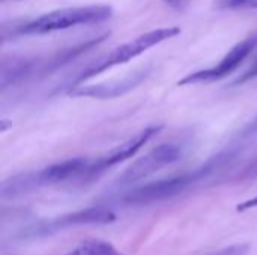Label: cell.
I'll list each match as a JSON object with an SVG mask.
<instances>
[{
  "label": "cell",
  "mask_w": 257,
  "mask_h": 255,
  "mask_svg": "<svg viewBox=\"0 0 257 255\" xmlns=\"http://www.w3.org/2000/svg\"><path fill=\"white\" fill-rule=\"evenodd\" d=\"M89 165H90L89 159L74 158V159H66L63 162L53 164L36 173H27V174L11 177L2 183V197L12 198L30 192L33 189H38L41 186L57 185L68 180H84Z\"/></svg>",
  "instance_id": "1"
},
{
  "label": "cell",
  "mask_w": 257,
  "mask_h": 255,
  "mask_svg": "<svg viewBox=\"0 0 257 255\" xmlns=\"http://www.w3.org/2000/svg\"><path fill=\"white\" fill-rule=\"evenodd\" d=\"M113 9L108 5H86L74 8H62L47 12L21 26L23 35H47L59 30H66L77 26L99 24L110 20Z\"/></svg>",
  "instance_id": "2"
},
{
  "label": "cell",
  "mask_w": 257,
  "mask_h": 255,
  "mask_svg": "<svg viewBox=\"0 0 257 255\" xmlns=\"http://www.w3.org/2000/svg\"><path fill=\"white\" fill-rule=\"evenodd\" d=\"M181 33V29L173 26V27H163V29H155L151 32H146L119 47H116L114 50H111L107 56H104L102 59L96 60L95 63L89 65L74 81V86L77 84H83L84 81L114 68L119 65H125L130 60L139 57L140 54L146 53L148 50H151L155 45H160L161 42H166L172 38H176Z\"/></svg>",
  "instance_id": "3"
},
{
  "label": "cell",
  "mask_w": 257,
  "mask_h": 255,
  "mask_svg": "<svg viewBox=\"0 0 257 255\" xmlns=\"http://www.w3.org/2000/svg\"><path fill=\"white\" fill-rule=\"evenodd\" d=\"M214 168H215V164L208 162L202 168H197L191 173H184L179 176H173L169 179H163V180H157V182L139 186L130 191L123 197V203L130 206H143V204H152V203L173 198L179 195L181 192L187 191L196 182L205 179Z\"/></svg>",
  "instance_id": "4"
},
{
  "label": "cell",
  "mask_w": 257,
  "mask_h": 255,
  "mask_svg": "<svg viewBox=\"0 0 257 255\" xmlns=\"http://www.w3.org/2000/svg\"><path fill=\"white\" fill-rule=\"evenodd\" d=\"M114 219H116L114 212L105 207H89V209L69 212L62 216L33 224L24 231V234L29 237H44V236H51V234H56L57 231L72 228V227L92 225V224H110Z\"/></svg>",
  "instance_id": "5"
},
{
  "label": "cell",
  "mask_w": 257,
  "mask_h": 255,
  "mask_svg": "<svg viewBox=\"0 0 257 255\" xmlns=\"http://www.w3.org/2000/svg\"><path fill=\"white\" fill-rule=\"evenodd\" d=\"M254 45H256L254 38H247V39L238 42L235 47H232L229 50V53L217 65H214L211 68H206V69H202V71L191 72L187 77H184L182 80H179L178 84L179 86L209 84V83H215V81H220V80L229 77L251 54Z\"/></svg>",
  "instance_id": "6"
},
{
  "label": "cell",
  "mask_w": 257,
  "mask_h": 255,
  "mask_svg": "<svg viewBox=\"0 0 257 255\" xmlns=\"http://www.w3.org/2000/svg\"><path fill=\"white\" fill-rule=\"evenodd\" d=\"M181 158V149L176 144H161L145 156L139 158L133 165H130L122 176L119 177L120 185H131L139 180L146 179L148 176L163 170L164 167L176 162Z\"/></svg>",
  "instance_id": "7"
},
{
  "label": "cell",
  "mask_w": 257,
  "mask_h": 255,
  "mask_svg": "<svg viewBox=\"0 0 257 255\" xmlns=\"http://www.w3.org/2000/svg\"><path fill=\"white\" fill-rule=\"evenodd\" d=\"M163 129L161 125L158 126H149L145 131L139 132L137 135H134L133 138H130L128 141L116 146L114 149H111L108 153H105L104 156L98 158L95 162H90L87 173L84 176V180H92L95 177H98L101 173H104L105 170L133 158L142 147H145L160 131Z\"/></svg>",
  "instance_id": "8"
},
{
  "label": "cell",
  "mask_w": 257,
  "mask_h": 255,
  "mask_svg": "<svg viewBox=\"0 0 257 255\" xmlns=\"http://www.w3.org/2000/svg\"><path fill=\"white\" fill-rule=\"evenodd\" d=\"M148 71H137L133 72L131 75L117 80V81H110V83H101V84H77L74 89L68 92L69 96L72 98H98V99H111L125 95L126 92L133 90L136 86H139L145 78H146Z\"/></svg>",
  "instance_id": "9"
},
{
  "label": "cell",
  "mask_w": 257,
  "mask_h": 255,
  "mask_svg": "<svg viewBox=\"0 0 257 255\" xmlns=\"http://www.w3.org/2000/svg\"><path fill=\"white\" fill-rule=\"evenodd\" d=\"M65 255H123L119 252L111 243L104 240H86L84 243L78 245L75 249Z\"/></svg>",
  "instance_id": "10"
},
{
  "label": "cell",
  "mask_w": 257,
  "mask_h": 255,
  "mask_svg": "<svg viewBox=\"0 0 257 255\" xmlns=\"http://www.w3.org/2000/svg\"><path fill=\"white\" fill-rule=\"evenodd\" d=\"M220 9H256L257 0H217Z\"/></svg>",
  "instance_id": "11"
},
{
  "label": "cell",
  "mask_w": 257,
  "mask_h": 255,
  "mask_svg": "<svg viewBox=\"0 0 257 255\" xmlns=\"http://www.w3.org/2000/svg\"><path fill=\"white\" fill-rule=\"evenodd\" d=\"M248 245H245V243H242V245H233V246H227V248H224V249H221V251H218V252H215V254L212 255H245L248 252Z\"/></svg>",
  "instance_id": "12"
},
{
  "label": "cell",
  "mask_w": 257,
  "mask_h": 255,
  "mask_svg": "<svg viewBox=\"0 0 257 255\" xmlns=\"http://www.w3.org/2000/svg\"><path fill=\"white\" fill-rule=\"evenodd\" d=\"M257 77V57L253 60V63H251V66L235 81V84H241V83H245V81H248V80H251V78H254Z\"/></svg>",
  "instance_id": "13"
},
{
  "label": "cell",
  "mask_w": 257,
  "mask_h": 255,
  "mask_svg": "<svg viewBox=\"0 0 257 255\" xmlns=\"http://www.w3.org/2000/svg\"><path fill=\"white\" fill-rule=\"evenodd\" d=\"M167 6H170L172 9L178 11V12H184L190 3V0H163Z\"/></svg>",
  "instance_id": "14"
},
{
  "label": "cell",
  "mask_w": 257,
  "mask_h": 255,
  "mask_svg": "<svg viewBox=\"0 0 257 255\" xmlns=\"http://www.w3.org/2000/svg\"><path fill=\"white\" fill-rule=\"evenodd\" d=\"M257 207V195L256 197H253V198H250V200H245L244 203H241V204H238V207H236V210L238 212H247V210H251V209H256Z\"/></svg>",
  "instance_id": "15"
},
{
  "label": "cell",
  "mask_w": 257,
  "mask_h": 255,
  "mask_svg": "<svg viewBox=\"0 0 257 255\" xmlns=\"http://www.w3.org/2000/svg\"><path fill=\"white\" fill-rule=\"evenodd\" d=\"M247 174H248V176H254V174H257V162L251 167V168L247 170Z\"/></svg>",
  "instance_id": "16"
},
{
  "label": "cell",
  "mask_w": 257,
  "mask_h": 255,
  "mask_svg": "<svg viewBox=\"0 0 257 255\" xmlns=\"http://www.w3.org/2000/svg\"><path fill=\"white\" fill-rule=\"evenodd\" d=\"M256 125H257V119H256Z\"/></svg>",
  "instance_id": "17"
}]
</instances>
